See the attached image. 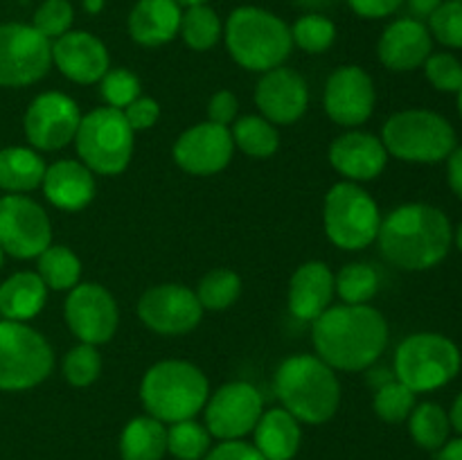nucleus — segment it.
<instances>
[{
    "instance_id": "45",
    "label": "nucleus",
    "mask_w": 462,
    "mask_h": 460,
    "mask_svg": "<svg viewBox=\"0 0 462 460\" xmlns=\"http://www.w3.org/2000/svg\"><path fill=\"white\" fill-rule=\"evenodd\" d=\"M237 97H235L230 90H219L210 97L208 102V122H215V124L228 126L230 122H235L237 117Z\"/></svg>"
},
{
    "instance_id": "14",
    "label": "nucleus",
    "mask_w": 462,
    "mask_h": 460,
    "mask_svg": "<svg viewBox=\"0 0 462 460\" xmlns=\"http://www.w3.org/2000/svg\"><path fill=\"white\" fill-rule=\"evenodd\" d=\"M79 122L81 113L75 99L50 90V93H41L27 106L23 126H25V135L32 147L41 152H59L75 143Z\"/></svg>"
},
{
    "instance_id": "44",
    "label": "nucleus",
    "mask_w": 462,
    "mask_h": 460,
    "mask_svg": "<svg viewBox=\"0 0 462 460\" xmlns=\"http://www.w3.org/2000/svg\"><path fill=\"white\" fill-rule=\"evenodd\" d=\"M122 113H125L131 129L144 131V129H152V126L156 124L158 115H161V106H158L156 99L143 97V95H140V97L134 99V102H131Z\"/></svg>"
},
{
    "instance_id": "24",
    "label": "nucleus",
    "mask_w": 462,
    "mask_h": 460,
    "mask_svg": "<svg viewBox=\"0 0 462 460\" xmlns=\"http://www.w3.org/2000/svg\"><path fill=\"white\" fill-rule=\"evenodd\" d=\"M334 273L325 262H305L289 282V311L298 320H316L334 298Z\"/></svg>"
},
{
    "instance_id": "4",
    "label": "nucleus",
    "mask_w": 462,
    "mask_h": 460,
    "mask_svg": "<svg viewBox=\"0 0 462 460\" xmlns=\"http://www.w3.org/2000/svg\"><path fill=\"white\" fill-rule=\"evenodd\" d=\"M226 48L242 68L266 72L282 66L291 54V27L275 14L244 5L228 16L224 27Z\"/></svg>"
},
{
    "instance_id": "34",
    "label": "nucleus",
    "mask_w": 462,
    "mask_h": 460,
    "mask_svg": "<svg viewBox=\"0 0 462 460\" xmlns=\"http://www.w3.org/2000/svg\"><path fill=\"white\" fill-rule=\"evenodd\" d=\"M179 34L183 36L185 43L192 50H210L212 45L219 43L224 27H221L219 16L208 5H194V7H185L183 16H180V30Z\"/></svg>"
},
{
    "instance_id": "19",
    "label": "nucleus",
    "mask_w": 462,
    "mask_h": 460,
    "mask_svg": "<svg viewBox=\"0 0 462 460\" xmlns=\"http://www.w3.org/2000/svg\"><path fill=\"white\" fill-rule=\"evenodd\" d=\"M255 104L271 124H293L310 106V88L302 75L278 66L262 75L255 88Z\"/></svg>"
},
{
    "instance_id": "26",
    "label": "nucleus",
    "mask_w": 462,
    "mask_h": 460,
    "mask_svg": "<svg viewBox=\"0 0 462 460\" xmlns=\"http://www.w3.org/2000/svg\"><path fill=\"white\" fill-rule=\"evenodd\" d=\"M255 449L266 460H291L300 446V422L287 409H271L255 424Z\"/></svg>"
},
{
    "instance_id": "2",
    "label": "nucleus",
    "mask_w": 462,
    "mask_h": 460,
    "mask_svg": "<svg viewBox=\"0 0 462 460\" xmlns=\"http://www.w3.org/2000/svg\"><path fill=\"white\" fill-rule=\"evenodd\" d=\"M377 242L382 255L397 269L427 271L449 255L454 228L440 207L406 203L382 219Z\"/></svg>"
},
{
    "instance_id": "39",
    "label": "nucleus",
    "mask_w": 462,
    "mask_h": 460,
    "mask_svg": "<svg viewBox=\"0 0 462 460\" xmlns=\"http://www.w3.org/2000/svg\"><path fill=\"white\" fill-rule=\"evenodd\" d=\"M99 373H102V356H99L97 345L79 343L63 359V377L77 388L90 386L99 377Z\"/></svg>"
},
{
    "instance_id": "28",
    "label": "nucleus",
    "mask_w": 462,
    "mask_h": 460,
    "mask_svg": "<svg viewBox=\"0 0 462 460\" xmlns=\"http://www.w3.org/2000/svg\"><path fill=\"white\" fill-rule=\"evenodd\" d=\"M48 165L27 147H7L0 152V188L12 194L32 192L43 183Z\"/></svg>"
},
{
    "instance_id": "30",
    "label": "nucleus",
    "mask_w": 462,
    "mask_h": 460,
    "mask_svg": "<svg viewBox=\"0 0 462 460\" xmlns=\"http://www.w3.org/2000/svg\"><path fill=\"white\" fill-rule=\"evenodd\" d=\"M409 428L413 440L418 442L422 449L436 451L447 445L449 437L451 422L447 410L440 404L433 401H424V404L415 406L409 415Z\"/></svg>"
},
{
    "instance_id": "40",
    "label": "nucleus",
    "mask_w": 462,
    "mask_h": 460,
    "mask_svg": "<svg viewBox=\"0 0 462 460\" xmlns=\"http://www.w3.org/2000/svg\"><path fill=\"white\" fill-rule=\"evenodd\" d=\"M429 32L438 43L447 48H462V3L460 0H442L440 7L429 18Z\"/></svg>"
},
{
    "instance_id": "5",
    "label": "nucleus",
    "mask_w": 462,
    "mask_h": 460,
    "mask_svg": "<svg viewBox=\"0 0 462 460\" xmlns=\"http://www.w3.org/2000/svg\"><path fill=\"white\" fill-rule=\"evenodd\" d=\"M140 397L152 418L174 424L192 419L206 409L210 383L189 361L167 359L147 370L140 383Z\"/></svg>"
},
{
    "instance_id": "35",
    "label": "nucleus",
    "mask_w": 462,
    "mask_h": 460,
    "mask_svg": "<svg viewBox=\"0 0 462 460\" xmlns=\"http://www.w3.org/2000/svg\"><path fill=\"white\" fill-rule=\"evenodd\" d=\"M239 293H242V280L230 269H212L210 273L203 275L197 289L199 302L203 309L210 311L228 309L237 302Z\"/></svg>"
},
{
    "instance_id": "8",
    "label": "nucleus",
    "mask_w": 462,
    "mask_h": 460,
    "mask_svg": "<svg viewBox=\"0 0 462 460\" xmlns=\"http://www.w3.org/2000/svg\"><path fill=\"white\" fill-rule=\"evenodd\" d=\"M134 133L122 111L111 106L95 108L88 115H81L75 135L77 153L93 174H122L134 156Z\"/></svg>"
},
{
    "instance_id": "48",
    "label": "nucleus",
    "mask_w": 462,
    "mask_h": 460,
    "mask_svg": "<svg viewBox=\"0 0 462 460\" xmlns=\"http://www.w3.org/2000/svg\"><path fill=\"white\" fill-rule=\"evenodd\" d=\"M447 180L456 197L462 198V147H456L447 156Z\"/></svg>"
},
{
    "instance_id": "43",
    "label": "nucleus",
    "mask_w": 462,
    "mask_h": 460,
    "mask_svg": "<svg viewBox=\"0 0 462 460\" xmlns=\"http://www.w3.org/2000/svg\"><path fill=\"white\" fill-rule=\"evenodd\" d=\"M424 75L429 84L442 93H458L462 88V63L449 52H431L424 61Z\"/></svg>"
},
{
    "instance_id": "17",
    "label": "nucleus",
    "mask_w": 462,
    "mask_h": 460,
    "mask_svg": "<svg viewBox=\"0 0 462 460\" xmlns=\"http://www.w3.org/2000/svg\"><path fill=\"white\" fill-rule=\"evenodd\" d=\"M233 152L235 143L228 126L201 122L179 135L174 144V161L188 174L210 176L228 167Z\"/></svg>"
},
{
    "instance_id": "36",
    "label": "nucleus",
    "mask_w": 462,
    "mask_h": 460,
    "mask_svg": "<svg viewBox=\"0 0 462 460\" xmlns=\"http://www.w3.org/2000/svg\"><path fill=\"white\" fill-rule=\"evenodd\" d=\"M210 449V431L194 419L174 422L167 428V451L179 460H201Z\"/></svg>"
},
{
    "instance_id": "32",
    "label": "nucleus",
    "mask_w": 462,
    "mask_h": 460,
    "mask_svg": "<svg viewBox=\"0 0 462 460\" xmlns=\"http://www.w3.org/2000/svg\"><path fill=\"white\" fill-rule=\"evenodd\" d=\"M39 278L54 291H70L79 284L81 262L68 246L50 244L39 255Z\"/></svg>"
},
{
    "instance_id": "46",
    "label": "nucleus",
    "mask_w": 462,
    "mask_h": 460,
    "mask_svg": "<svg viewBox=\"0 0 462 460\" xmlns=\"http://www.w3.org/2000/svg\"><path fill=\"white\" fill-rule=\"evenodd\" d=\"M206 460H266L255 446L242 440H224L219 446L206 454Z\"/></svg>"
},
{
    "instance_id": "15",
    "label": "nucleus",
    "mask_w": 462,
    "mask_h": 460,
    "mask_svg": "<svg viewBox=\"0 0 462 460\" xmlns=\"http://www.w3.org/2000/svg\"><path fill=\"white\" fill-rule=\"evenodd\" d=\"M138 316L152 332L176 336L188 334L201 323L203 307L197 293L183 284H158L138 300Z\"/></svg>"
},
{
    "instance_id": "55",
    "label": "nucleus",
    "mask_w": 462,
    "mask_h": 460,
    "mask_svg": "<svg viewBox=\"0 0 462 460\" xmlns=\"http://www.w3.org/2000/svg\"><path fill=\"white\" fill-rule=\"evenodd\" d=\"M454 239H456V246H458L460 253H462V224L458 225V230L454 233Z\"/></svg>"
},
{
    "instance_id": "54",
    "label": "nucleus",
    "mask_w": 462,
    "mask_h": 460,
    "mask_svg": "<svg viewBox=\"0 0 462 460\" xmlns=\"http://www.w3.org/2000/svg\"><path fill=\"white\" fill-rule=\"evenodd\" d=\"M180 7H194V5H206L208 0H176Z\"/></svg>"
},
{
    "instance_id": "41",
    "label": "nucleus",
    "mask_w": 462,
    "mask_h": 460,
    "mask_svg": "<svg viewBox=\"0 0 462 460\" xmlns=\"http://www.w3.org/2000/svg\"><path fill=\"white\" fill-rule=\"evenodd\" d=\"M99 93L108 106L125 111L134 99L140 97V79L126 68H116L99 79Z\"/></svg>"
},
{
    "instance_id": "51",
    "label": "nucleus",
    "mask_w": 462,
    "mask_h": 460,
    "mask_svg": "<svg viewBox=\"0 0 462 460\" xmlns=\"http://www.w3.org/2000/svg\"><path fill=\"white\" fill-rule=\"evenodd\" d=\"M449 422L456 431L462 433V392L454 400V406L449 410Z\"/></svg>"
},
{
    "instance_id": "52",
    "label": "nucleus",
    "mask_w": 462,
    "mask_h": 460,
    "mask_svg": "<svg viewBox=\"0 0 462 460\" xmlns=\"http://www.w3.org/2000/svg\"><path fill=\"white\" fill-rule=\"evenodd\" d=\"M84 7H86V12L97 14V12H102L104 0H84Z\"/></svg>"
},
{
    "instance_id": "33",
    "label": "nucleus",
    "mask_w": 462,
    "mask_h": 460,
    "mask_svg": "<svg viewBox=\"0 0 462 460\" xmlns=\"http://www.w3.org/2000/svg\"><path fill=\"white\" fill-rule=\"evenodd\" d=\"M334 291L343 305H368L379 291L377 271L364 262H352L334 275Z\"/></svg>"
},
{
    "instance_id": "27",
    "label": "nucleus",
    "mask_w": 462,
    "mask_h": 460,
    "mask_svg": "<svg viewBox=\"0 0 462 460\" xmlns=\"http://www.w3.org/2000/svg\"><path fill=\"white\" fill-rule=\"evenodd\" d=\"M45 298H48V287L39 273L21 271L0 284V314L5 320L25 323L43 309Z\"/></svg>"
},
{
    "instance_id": "3",
    "label": "nucleus",
    "mask_w": 462,
    "mask_h": 460,
    "mask_svg": "<svg viewBox=\"0 0 462 460\" xmlns=\"http://www.w3.org/2000/svg\"><path fill=\"white\" fill-rule=\"evenodd\" d=\"M275 392L284 409L307 424H323L338 410L341 383L323 359L316 354H293L275 373Z\"/></svg>"
},
{
    "instance_id": "50",
    "label": "nucleus",
    "mask_w": 462,
    "mask_h": 460,
    "mask_svg": "<svg viewBox=\"0 0 462 460\" xmlns=\"http://www.w3.org/2000/svg\"><path fill=\"white\" fill-rule=\"evenodd\" d=\"M438 460H462V437L447 442L438 454Z\"/></svg>"
},
{
    "instance_id": "37",
    "label": "nucleus",
    "mask_w": 462,
    "mask_h": 460,
    "mask_svg": "<svg viewBox=\"0 0 462 460\" xmlns=\"http://www.w3.org/2000/svg\"><path fill=\"white\" fill-rule=\"evenodd\" d=\"M293 45L310 54H320L332 48L337 39V25L323 14H305L291 27Z\"/></svg>"
},
{
    "instance_id": "10",
    "label": "nucleus",
    "mask_w": 462,
    "mask_h": 460,
    "mask_svg": "<svg viewBox=\"0 0 462 460\" xmlns=\"http://www.w3.org/2000/svg\"><path fill=\"white\" fill-rule=\"evenodd\" d=\"M54 352L43 334L18 320H0V391H27L48 379Z\"/></svg>"
},
{
    "instance_id": "9",
    "label": "nucleus",
    "mask_w": 462,
    "mask_h": 460,
    "mask_svg": "<svg viewBox=\"0 0 462 460\" xmlns=\"http://www.w3.org/2000/svg\"><path fill=\"white\" fill-rule=\"evenodd\" d=\"M325 233L343 251H361L377 239L382 215L379 206L364 188L352 180L332 185L325 197Z\"/></svg>"
},
{
    "instance_id": "29",
    "label": "nucleus",
    "mask_w": 462,
    "mask_h": 460,
    "mask_svg": "<svg viewBox=\"0 0 462 460\" xmlns=\"http://www.w3.org/2000/svg\"><path fill=\"white\" fill-rule=\"evenodd\" d=\"M167 451V428L161 419L144 415L131 419L120 437L122 460H161Z\"/></svg>"
},
{
    "instance_id": "6",
    "label": "nucleus",
    "mask_w": 462,
    "mask_h": 460,
    "mask_svg": "<svg viewBox=\"0 0 462 460\" xmlns=\"http://www.w3.org/2000/svg\"><path fill=\"white\" fill-rule=\"evenodd\" d=\"M382 143L386 152L400 161L422 165L447 161V156L458 147L451 122L427 108H411L388 117Z\"/></svg>"
},
{
    "instance_id": "16",
    "label": "nucleus",
    "mask_w": 462,
    "mask_h": 460,
    "mask_svg": "<svg viewBox=\"0 0 462 460\" xmlns=\"http://www.w3.org/2000/svg\"><path fill=\"white\" fill-rule=\"evenodd\" d=\"M260 391L246 382H230L206 401V428L219 440H239L262 418Z\"/></svg>"
},
{
    "instance_id": "18",
    "label": "nucleus",
    "mask_w": 462,
    "mask_h": 460,
    "mask_svg": "<svg viewBox=\"0 0 462 460\" xmlns=\"http://www.w3.org/2000/svg\"><path fill=\"white\" fill-rule=\"evenodd\" d=\"M373 77L359 66H343L329 75L323 104L332 122L341 126H359L374 111Z\"/></svg>"
},
{
    "instance_id": "20",
    "label": "nucleus",
    "mask_w": 462,
    "mask_h": 460,
    "mask_svg": "<svg viewBox=\"0 0 462 460\" xmlns=\"http://www.w3.org/2000/svg\"><path fill=\"white\" fill-rule=\"evenodd\" d=\"M108 61L106 45L90 32H66L52 43V63L77 84H97L111 70Z\"/></svg>"
},
{
    "instance_id": "23",
    "label": "nucleus",
    "mask_w": 462,
    "mask_h": 460,
    "mask_svg": "<svg viewBox=\"0 0 462 460\" xmlns=\"http://www.w3.org/2000/svg\"><path fill=\"white\" fill-rule=\"evenodd\" d=\"M43 194L54 207L77 212L95 197V176L81 161L63 158L52 162L43 176Z\"/></svg>"
},
{
    "instance_id": "58",
    "label": "nucleus",
    "mask_w": 462,
    "mask_h": 460,
    "mask_svg": "<svg viewBox=\"0 0 462 460\" xmlns=\"http://www.w3.org/2000/svg\"><path fill=\"white\" fill-rule=\"evenodd\" d=\"M0 320H3V314H0Z\"/></svg>"
},
{
    "instance_id": "49",
    "label": "nucleus",
    "mask_w": 462,
    "mask_h": 460,
    "mask_svg": "<svg viewBox=\"0 0 462 460\" xmlns=\"http://www.w3.org/2000/svg\"><path fill=\"white\" fill-rule=\"evenodd\" d=\"M404 3H406V7H409L411 18L424 23L431 18V14L436 12L438 7H440L442 0H404Z\"/></svg>"
},
{
    "instance_id": "12",
    "label": "nucleus",
    "mask_w": 462,
    "mask_h": 460,
    "mask_svg": "<svg viewBox=\"0 0 462 460\" xmlns=\"http://www.w3.org/2000/svg\"><path fill=\"white\" fill-rule=\"evenodd\" d=\"M52 244V224L43 207L25 194L0 198V248L18 260L39 257Z\"/></svg>"
},
{
    "instance_id": "57",
    "label": "nucleus",
    "mask_w": 462,
    "mask_h": 460,
    "mask_svg": "<svg viewBox=\"0 0 462 460\" xmlns=\"http://www.w3.org/2000/svg\"><path fill=\"white\" fill-rule=\"evenodd\" d=\"M3 257H5V253H3V248H0V266H3Z\"/></svg>"
},
{
    "instance_id": "7",
    "label": "nucleus",
    "mask_w": 462,
    "mask_h": 460,
    "mask_svg": "<svg viewBox=\"0 0 462 460\" xmlns=\"http://www.w3.org/2000/svg\"><path fill=\"white\" fill-rule=\"evenodd\" d=\"M462 354L451 338L436 332L406 336L395 352V377L411 391L429 392L454 382L460 373Z\"/></svg>"
},
{
    "instance_id": "1",
    "label": "nucleus",
    "mask_w": 462,
    "mask_h": 460,
    "mask_svg": "<svg viewBox=\"0 0 462 460\" xmlns=\"http://www.w3.org/2000/svg\"><path fill=\"white\" fill-rule=\"evenodd\" d=\"M311 323L316 356L334 370L370 368L388 345L386 318L370 305L329 307Z\"/></svg>"
},
{
    "instance_id": "53",
    "label": "nucleus",
    "mask_w": 462,
    "mask_h": 460,
    "mask_svg": "<svg viewBox=\"0 0 462 460\" xmlns=\"http://www.w3.org/2000/svg\"><path fill=\"white\" fill-rule=\"evenodd\" d=\"M298 3H302L305 7H328L332 0H298Z\"/></svg>"
},
{
    "instance_id": "31",
    "label": "nucleus",
    "mask_w": 462,
    "mask_h": 460,
    "mask_svg": "<svg viewBox=\"0 0 462 460\" xmlns=\"http://www.w3.org/2000/svg\"><path fill=\"white\" fill-rule=\"evenodd\" d=\"M233 143L251 158H271L280 147L278 129L262 115H244L233 126Z\"/></svg>"
},
{
    "instance_id": "21",
    "label": "nucleus",
    "mask_w": 462,
    "mask_h": 460,
    "mask_svg": "<svg viewBox=\"0 0 462 460\" xmlns=\"http://www.w3.org/2000/svg\"><path fill=\"white\" fill-rule=\"evenodd\" d=\"M433 52V36L422 21L397 18L383 30L379 39V61L395 72H409L424 66Z\"/></svg>"
},
{
    "instance_id": "59",
    "label": "nucleus",
    "mask_w": 462,
    "mask_h": 460,
    "mask_svg": "<svg viewBox=\"0 0 462 460\" xmlns=\"http://www.w3.org/2000/svg\"><path fill=\"white\" fill-rule=\"evenodd\" d=\"M460 3H462V0H460Z\"/></svg>"
},
{
    "instance_id": "25",
    "label": "nucleus",
    "mask_w": 462,
    "mask_h": 460,
    "mask_svg": "<svg viewBox=\"0 0 462 460\" xmlns=\"http://www.w3.org/2000/svg\"><path fill=\"white\" fill-rule=\"evenodd\" d=\"M183 7L176 0H138L129 14L131 39L144 48L165 45L179 34Z\"/></svg>"
},
{
    "instance_id": "42",
    "label": "nucleus",
    "mask_w": 462,
    "mask_h": 460,
    "mask_svg": "<svg viewBox=\"0 0 462 460\" xmlns=\"http://www.w3.org/2000/svg\"><path fill=\"white\" fill-rule=\"evenodd\" d=\"M72 21H75V9L68 0H43L34 12L32 27L41 32L45 39H59L70 32Z\"/></svg>"
},
{
    "instance_id": "47",
    "label": "nucleus",
    "mask_w": 462,
    "mask_h": 460,
    "mask_svg": "<svg viewBox=\"0 0 462 460\" xmlns=\"http://www.w3.org/2000/svg\"><path fill=\"white\" fill-rule=\"evenodd\" d=\"M352 12L361 18H386L404 5V0H347Z\"/></svg>"
},
{
    "instance_id": "11",
    "label": "nucleus",
    "mask_w": 462,
    "mask_h": 460,
    "mask_svg": "<svg viewBox=\"0 0 462 460\" xmlns=\"http://www.w3.org/2000/svg\"><path fill=\"white\" fill-rule=\"evenodd\" d=\"M52 63V45L23 23L0 25V86L23 88L43 79Z\"/></svg>"
},
{
    "instance_id": "56",
    "label": "nucleus",
    "mask_w": 462,
    "mask_h": 460,
    "mask_svg": "<svg viewBox=\"0 0 462 460\" xmlns=\"http://www.w3.org/2000/svg\"><path fill=\"white\" fill-rule=\"evenodd\" d=\"M456 95H458V113H460V117H462V88Z\"/></svg>"
},
{
    "instance_id": "38",
    "label": "nucleus",
    "mask_w": 462,
    "mask_h": 460,
    "mask_svg": "<svg viewBox=\"0 0 462 460\" xmlns=\"http://www.w3.org/2000/svg\"><path fill=\"white\" fill-rule=\"evenodd\" d=\"M374 413L383 419V422H404L409 419L411 410L415 409V392L409 386H404L397 379H391L383 386L377 388L374 392Z\"/></svg>"
},
{
    "instance_id": "13",
    "label": "nucleus",
    "mask_w": 462,
    "mask_h": 460,
    "mask_svg": "<svg viewBox=\"0 0 462 460\" xmlns=\"http://www.w3.org/2000/svg\"><path fill=\"white\" fill-rule=\"evenodd\" d=\"M63 316L70 332L88 345L111 341L120 320L116 298L97 282H79L72 287L63 305Z\"/></svg>"
},
{
    "instance_id": "22",
    "label": "nucleus",
    "mask_w": 462,
    "mask_h": 460,
    "mask_svg": "<svg viewBox=\"0 0 462 460\" xmlns=\"http://www.w3.org/2000/svg\"><path fill=\"white\" fill-rule=\"evenodd\" d=\"M329 162L347 180L359 183V180H373L382 174L388 162V152L377 135L350 131V133L338 135L332 143Z\"/></svg>"
}]
</instances>
